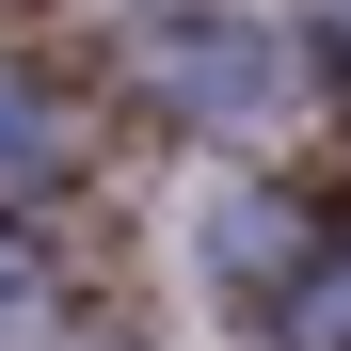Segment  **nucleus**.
Masks as SVG:
<instances>
[{"label": "nucleus", "instance_id": "39448f33", "mask_svg": "<svg viewBox=\"0 0 351 351\" xmlns=\"http://www.w3.org/2000/svg\"><path fill=\"white\" fill-rule=\"evenodd\" d=\"M64 319H80V287H64V256H48V223L0 208V351H48Z\"/></svg>", "mask_w": 351, "mask_h": 351}, {"label": "nucleus", "instance_id": "f257e3e1", "mask_svg": "<svg viewBox=\"0 0 351 351\" xmlns=\"http://www.w3.org/2000/svg\"><path fill=\"white\" fill-rule=\"evenodd\" d=\"M80 64H96V112L160 128L176 160H208V144L287 160V144L319 128L335 48H319L304 0H96Z\"/></svg>", "mask_w": 351, "mask_h": 351}, {"label": "nucleus", "instance_id": "f03ea898", "mask_svg": "<svg viewBox=\"0 0 351 351\" xmlns=\"http://www.w3.org/2000/svg\"><path fill=\"white\" fill-rule=\"evenodd\" d=\"M319 223H335V208L304 192V176H287V160H240V144H208V160L160 176V256H176V287H192V304H223L240 335H256L271 287L304 271Z\"/></svg>", "mask_w": 351, "mask_h": 351}, {"label": "nucleus", "instance_id": "7ed1b4c3", "mask_svg": "<svg viewBox=\"0 0 351 351\" xmlns=\"http://www.w3.org/2000/svg\"><path fill=\"white\" fill-rule=\"evenodd\" d=\"M80 160H96V96H80V64H48V48H0V208L80 192Z\"/></svg>", "mask_w": 351, "mask_h": 351}, {"label": "nucleus", "instance_id": "423d86ee", "mask_svg": "<svg viewBox=\"0 0 351 351\" xmlns=\"http://www.w3.org/2000/svg\"><path fill=\"white\" fill-rule=\"evenodd\" d=\"M304 16H319V48H335V64H351V0H304Z\"/></svg>", "mask_w": 351, "mask_h": 351}, {"label": "nucleus", "instance_id": "20e7f679", "mask_svg": "<svg viewBox=\"0 0 351 351\" xmlns=\"http://www.w3.org/2000/svg\"><path fill=\"white\" fill-rule=\"evenodd\" d=\"M256 351H351V208L304 240V271L256 304Z\"/></svg>", "mask_w": 351, "mask_h": 351}]
</instances>
